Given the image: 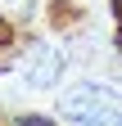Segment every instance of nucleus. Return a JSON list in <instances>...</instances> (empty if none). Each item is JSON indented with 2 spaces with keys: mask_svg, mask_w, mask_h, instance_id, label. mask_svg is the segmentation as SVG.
Instances as JSON below:
<instances>
[{
  "mask_svg": "<svg viewBox=\"0 0 122 126\" xmlns=\"http://www.w3.org/2000/svg\"><path fill=\"white\" fill-rule=\"evenodd\" d=\"M118 9H122V0H118Z\"/></svg>",
  "mask_w": 122,
  "mask_h": 126,
  "instance_id": "6",
  "label": "nucleus"
},
{
  "mask_svg": "<svg viewBox=\"0 0 122 126\" xmlns=\"http://www.w3.org/2000/svg\"><path fill=\"white\" fill-rule=\"evenodd\" d=\"M122 99L113 94V86L109 81H72V86H63V94H59V117L63 122H72V126H90V122H100L104 113H113Z\"/></svg>",
  "mask_w": 122,
  "mask_h": 126,
  "instance_id": "1",
  "label": "nucleus"
},
{
  "mask_svg": "<svg viewBox=\"0 0 122 126\" xmlns=\"http://www.w3.org/2000/svg\"><path fill=\"white\" fill-rule=\"evenodd\" d=\"M63 68H68V50H59L54 41H27L23 50V77L32 90H54L63 81Z\"/></svg>",
  "mask_w": 122,
  "mask_h": 126,
  "instance_id": "2",
  "label": "nucleus"
},
{
  "mask_svg": "<svg viewBox=\"0 0 122 126\" xmlns=\"http://www.w3.org/2000/svg\"><path fill=\"white\" fill-rule=\"evenodd\" d=\"M36 14V0H0V27H23Z\"/></svg>",
  "mask_w": 122,
  "mask_h": 126,
  "instance_id": "3",
  "label": "nucleus"
},
{
  "mask_svg": "<svg viewBox=\"0 0 122 126\" xmlns=\"http://www.w3.org/2000/svg\"><path fill=\"white\" fill-rule=\"evenodd\" d=\"M14 126H54V122H45V117H14Z\"/></svg>",
  "mask_w": 122,
  "mask_h": 126,
  "instance_id": "5",
  "label": "nucleus"
},
{
  "mask_svg": "<svg viewBox=\"0 0 122 126\" xmlns=\"http://www.w3.org/2000/svg\"><path fill=\"white\" fill-rule=\"evenodd\" d=\"M90 126H122V104H118V108H113V113H104V117H100V122H90Z\"/></svg>",
  "mask_w": 122,
  "mask_h": 126,
  "instance_id": "4",
  "label": "nucleus"
}]
</instances>
